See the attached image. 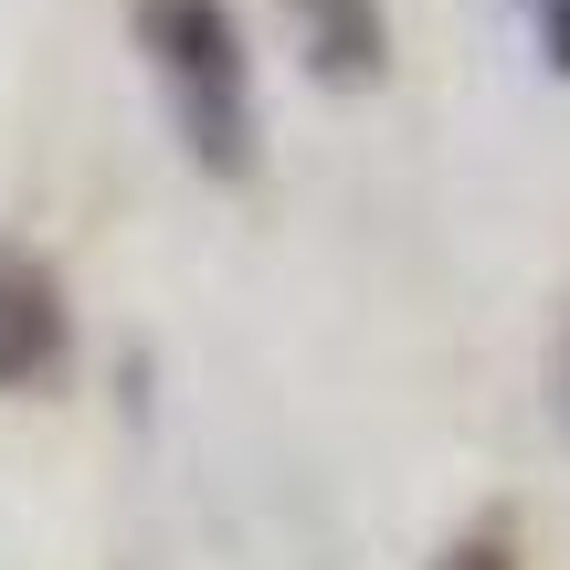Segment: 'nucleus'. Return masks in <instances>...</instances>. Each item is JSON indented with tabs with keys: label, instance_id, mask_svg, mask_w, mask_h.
<instances>
[{
	"label": "nucleus",
	"instance_id": "f257e3e1",
	"mask_svg": "<svg viewBox=\"0 0 570 570\" xmlns=\"http://www.w3.org/2000/svg\"><path fill=\"white\" fill-rule=\"evenodd\" d=\"M159 106L202 180H254V53L233 0H127Z\"/></svg>",
	"mask_w": 570,
	"mask_h": 570
},
{
	"label": "nucleus",
	"instance_id": "f03ea898",
	"mask_svg": "<svg viewBox=\"0 0 570 570\" xmlns=\"http://www.w3.org/2000/svg\"><path fill=\"white\" fill-rule=\"evenodd\" d=\"M75 360V296L42 244H0V391H42Z\"/></svg>",
	"mask_w": 570,
	"mask_h": 570
},
{
	"label": "nucleus",
	"instance_id": "7ed1b4c3",
	"mask_svg": "<svg viewBox=\"0 0 570 570\" xmlns=\"http://www.w3.org/2000/svg\"><path fill=\"white\" fill-rule=\"evenodd\" d=\"M285 21H296L306 75L338 85V96H360V85L391 75V11L381 0H285Z\"/></svg>",
	"mask_w": 570,
	"mask_h": 570
},
{
	"label": "nucleus",
	"instance_id": "20e7f679",
	"mask_svg": "<svg viewBox=\"0 0 570 570\" xmlns=\"http://www.w3.org/2000/svg\"><path fill=\"white\" fill-rule=\"evenodd\" d=\"M518 11H529V42H539V63H550V75L570 85V0H518Z\"/></svg>",
	"mask_w": 570,
	"mask_h": 570
},
{
	"label": "nucleus",
	"instance_id": "39448f33",
	"mask_svg": "<svg viewBox=\"0 0 570 570\" xmlns=\"http://www.w3.org/2000/svg\"><path fill=\"white\" fill-rule=\"evenodd\" d=\"M433 570H529V560H518V539H508V529H465Z\"/></svg>",
	"mask_w": 570,
	"mask_h": 570
}]
</instances>
